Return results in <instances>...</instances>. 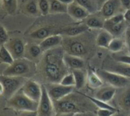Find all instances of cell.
<instances>
[{"instance_id": "1", "label": "cell", "mask_w": 130, "mask_h": 116, "mask_svg": "<svg viewBox=\"0 0 130 116\" xmlns=\"http://www.w3.org/2000/svg\"><path fill=\"white\" fill-rule=\"evenodd\" d=\"M64 50L61 47H54L45 52L43 57L41 70L48 83H58L63 76L69 73L63 61Z\"/></svg>"}, {"instance_id": "2", "label": "cell", "mask_w": 130, "mask_h": 116, "mask_svg": "<svg viewBox=\"0 0 130 116\" xmlns=\"http://www.w3.org/2000/svg\"><path fill=\"white\" fill-rule=\"evenodd\" d=\"M56 112H70L74 114L96 112V105L87 98V95L71 92L63 99L54 102Z\"/></svg>"}, {"instance_id": "3", "label": "cell", "mask_w": 130, "mask_h": 116, "mask_svg": "<svg viewBox=\"0 0 130 116\" xmlns=\"http://www.w3.org/2000/svg\"><path fill=\"white\" fill-rule=\"evenodd\" d=\"M35 70V65L32 61H28L24 58L15 60L14 62L9 65L3 71V76H21L26 77L28 76H31L34 73Z\"/></svg>"}, {"instance_id": "4", "label": "cell", "mask_w": 130, "mask_h": 116, "mask_svg": "<svg viewBox=\"0 0 130 116\" xmlns=\"http://www.w3.org/2000/svg\"><path fill=\"white\" fill-rule=\"evenodd\" d=\"M38 102L28 98L22 89L7 99V107L15 111H37Z\"/></svg>"}, {"instance_id": "5", "label": "cell", "mask_w": 130, "mask_h": 116, "mask_svg": "<svg viewBox=\"0 0 130 116\" xmlns=\"http://www.w3.org/2000/svg\"><path fill=\"white\" fill-rule=\"evenodd\" d=\"M27 80L21 76H0V82L4 87L3 95L9 99L15 92L20 90Z\"/></svg>"}, {"instance_id": "6", "label": "cell", "mask_w": 130, "mask_h": 116, "mask_svg": "<svg viewBox=\"0 0 130 116\" xmlns=\"http://www.w3.org/2000/svg\"><path fill=\"white\" fill-rule=\"evenodd\" d=\"M97 73L103 82L116 89H122L130 84V79L106 70H99Z\"/></svg>"}, {"instance_id": "7", "label": "cell", "mask_w": 130, "mask_h": 116, "mask_svg": "<svg viewBox=\"0 0 130 116\" xmlns=\"http://www.w3.org/2000/svg\"><path fill=\"white\" fill-rule=\"evenodd\" d=\"M63 49L65 53L77 56H84L87 53V47L81 41L75 38V37H69L63 39Z\"/></svg>"}, {"instance_id": "8", "label": "cell", "mask_w": 130, "mask_h": 116, "mask_svg": "<svg viewBox=\"0 0 130 116\" xmlns=\"http://www.w3.org/2000/svg\"><path fill=\"white\" fill-rule=\"evenodd\" d=\"M55 113L54 102L50 98L45 86L42 85V94L37 108L38 116H54Z\"/></svg>"}, {"instance_id": "9", "label": "cell", "mask_w": 130, "mask_h": 116, "mask_svg": "<svg viewBox=\"0 0 130 116\" xmlns=\"http://www.w3.org/2000/svg\"><path fill=\"white\" fill-rule=\"evenodd\" d=\"M47 89V92L50 96V98L52 99V101L57 102L59 101L64 97H66L69 94L74 92V89L75 87L73 86H66L58 83H48L47 85H44Z\"/></svg>"}, {"instance_id": "10", "label": "cell", "mask_w": 130, "mask_h": 116, "mask_svg": "<svg viewBox=\"0 0 130 116\" xmlns=\"http://www.w3.org/2000/svg\"><path fill=\"white\" fill-rule=\"evenodd\" d=\"M104 70L120 74L130 79V64L121 62L112 57H108L104 61Z\"/></svg>"}, {"instance_id": "11", "label": "cell", "mask_w": 130, "mask_h": 116, "mask_svg": "<svg viewBox=\"0 0 130 116\" xmlns=\"http://www.w3.org/2000/svg\"><path fill=\"white\" fill-rule=\"evenodd\" d=\"M123 8L120 0H107L100 7V15L105 19H108L119 13L122 12Z\"/></svg>"}, {"instance_id": "12", "label": "cell", "mask_w": 130, "mask_h": 116, "mask_svg": "<svg viewBox=\"0 0 130 116\" xmlns=\"http://www.w3.org/2000/svg\"><path fill=\"white\" fill-rule=\"evenodd\" d=\"M21 89L28 98L37 102H39L42 94V85L35 80H27Z\"/></svg>"}, {"instance_id": "13", "label": "cell", "mask_w": 130, "mask_h": 116, "mask_svg": "<svg viewBox=\"0 0 130 116\" xmlns=\"http://www.w3.org/2000/svg\"><path fill=\"white\" fill-rule=\"evenodd\" d=\"M6 48L12 55L15 60L22 58L25 52V45L24 41L19 38H14L9 40V41L5 44Z\"/></svg>"}, {"instance_id": "14", "label": "cell", "mask_w": 130, "mask_h": 116, "mask_svg": "<svg viewBox=\"0 0 130 116\" xmlns=\"http://www.w3.org/2000/svg\"><path fill=\"white\" fill-rule=\"evenodd\" d=\"M117 89H118L107 84L106 86H103L97 89V91L96 92L93 97L100 100L109 102L114 99L115 95H116Z\"/></svg>"}, {"instance_id": "15", "label": "cell", "mask_w": 130, "mask_h": 116, "mask_svg": "<svg viewBox=\"0 0 130 116\" xmlns=\"http://www.w3.org/2000/svg\"><path fill=\"white\" fill-rule=\"evenodd\" d=\"M120 89L121 91L117 93L116 102L122 110L128 112L130 111V84Z\"/></svg>"}, {"instance_id": "16", "label": "cell", "mask_w": 130, "mask_h": 116, "mask_svg": "<svg viewBox=\"0 0 130 116\" xmlns=\"http://www.w3.org/2000/svg\"><path fill=\"white\" fill-rule=\"evenodd\" d=\"M68 13L70 15L71 17H72L73 18L77 19V20L85 19L87 17H89V15L90 14L86 9H84V7L80 6L76 2H74L73 3L68 5Z\"/></svg>"}, {"instance_id": "17", "label": "cell", "mask_w": 130, "mask_h": 116, "mask_svg": "<svg viewBox=\"0 0 130 116\" xmlns=\"http://www.w3.org/2000/svg\"><path fill=\"white\" fill-rule=\"evenodd\" d=\"M63 61L66 64L67 67L71 71L74 70L83 69L84 67L85 63L83 58L80 56H77L74 55H71L67 53H64Z\"/></svg>"}, {"instance_id": "18", "label": "cell", "mask_w": 130, "mask_h": 116, "mask_svg": "<svg viewBox=\"0 0 130 116\" xmlns=\"http://www.w3.org/2000/svg\"><path fill=\"white\" fill-rule=\"evenodd\" d=\"M63 36L61 34H54L47 37V38L44 39L41 44L40 46L43 51H47L50 49L54 48L60 45L63 41Z\"/></svg>"}, {"instance_id": "19", "label": "cell", "mask_w": 130, "mask_h": 116, "mask_svg": "<svg viewBox=\"0 0 130 116\" xmlns=\"http://www.w3.org/2000/svg\"><path fill=\"white\" fill-rule=\"evenodd\" d=\"M88 28H89L87 26L86 24L81 25H77V26H71L63 28L61 31V34L68 37H76L87 31Z\"/></svg>"}, {"instance_id": "20", "label": "cell", "mask_w": 130, "mask_h": 116, "mask_svg": "<svg viewBox=\"0 0 130 116\" xmlns=\"http://www.w3.org/2000/svg\"><path fill=\"white\" fill-rule=\"evenodd\" d=\"M127 23L124 21L121 23L116 24V25H104V28L106 31H108L113 37H118L120 35H122L123 33H125L126 28H127Z\"/></svg>"}, {"instance_id": "21", "label": "cell", "mask_w": 130, "mask_h": 116, "mask_svg": "<svg viewBox=\"0 0 130 116\" xmlns=\"http://www.w3.org/2000/svg\"><path fill=\"white\" fill-rule=\"evenodd\" d=\"M114 37L106 29L102 30L97 35L96 37V44L103 48H108L111 41Z\"/></svg>"}, {"instance_id": "22", "label": "cell", "mask_w": 130, "mask_h": 116, "mask_svg": "<svg viewBox=\"0 0 130 116\" xmlns=\"http://www.w3.org/2000/svg\"><path fill=\"white\" fill-rule=\"evenodd\" d=\"M87 83L88 86L93 89H97L103 86L104 82L98 73H94L93 71H89L87 73Z\"/></svg>"}, {"instance_id": "23", "label": "cell", "mask_w": 130, "mask_h": 116, "mask_svg": "<svg viewBox=\"0 0 130 116\" xmlns=\"http://www.w3.org/2000/svg\"><path fill=\"white\" fill-rule=\"evenodd\" d=\"M74 76L75 79V88L77 89H80L84 88L87 83V73L83 70V69L74 70L71 71Z\"/></svg>"}, {"instance_id": "24", "label": "cell", "mask_w": 130, "mask_h": 116, "mask_svg": "<svg viewBox=\"0 0 130 116\" xmlns=\"http://www.w3.org/2000/svg\"><path fill=\"white\" fill-rule=\"evenodd\" d=\"M105 18L98 16H91L87 17L86 21V25L90 28H94V29H103L104 28V23H105Z\"/></svg>"}, {"instance_id": "25", "label": "cell", "mask_w": 130, "mask_h": 116, "mask_svg": "<svg viewBox=\"0 0 130 116\" xmlns=\"http://www.w3.org/2000/svg\"><path fill=\"white\" fill-rule=\"evenodd\" d=\"M50 1V13L58 14L68 12V5L60 3L58 0H49Z\"/></svg>"}, {"instance_id": "26", "label": "cell", "mask_w": 130, "mask_h": 116, "mask_svg": "<svg viewBox=\"0 0 130 116\" xmlns=\"http://www.w3.org/2000/svg\"><path fill=\"white\" fill-rule=\"evenodd\" d=\"M14 61L15 59L6 47L5 45H2L0 47V63L9 66L12 64Z\"/></svg>"}, {"instance_id": "27", "label": "cell", "mask_w": 130, "mask_h": 116, "mask_svg": "<svg viewBox=\"0 0 130 116\" xmlns=\"http://www.w3.org/2000/svg\"><path fill=\"white\" fill-rule=\"evenodd\" d=\"M125 46L126 45H125V40H123L119 37H114L112 38V40L111 41V42L108 47V49L112 53H118V52L122 51Z\"/></svg>"}, {"instance_id": "28", "label": "cell", "mask_w": 130, "mask_h": 116, "mask_svg": "<svg viewBox=\"0 0 130 116\" xmlns=\"http://www.w3.org/2000/svg\"><path fill=\"white\" fill-rule=\"evenodd\" d=\"M51 30L50 29V28L42 27V28H40L35 30L32 33H31L30 37L33 39L43 41L44 39L51 36Z\"/></svg>"}, {"instance_id": "29", "label": "cell", "mask_w": 130, "mask_h": 116, "mask_svg": "<svg viewBox=\"0 0 130 116\" xmlns=\"http://www.w3.org/2000/svg\"><path fill=\"white\" fill-rule=\"evenodd\" d=\"M87 98L96 105V107L97 108H103V109H109V110H112V111H117V108L115 107L113 105H111L109 104V102H104V101H102V100H100L95 97H92V96H89V95H87Z\"/></svg>"}, {"instance_id": "30", "label": "cell", "mask_w": 130, "mask_h": 116, "mask_svg": "<svg viewBox=\"0 0 130 116\" xmlns=\"http://www.w3.org/2000/svg\"><path fill=\"white\" fill-rule=\"evenodd\" d=\"M2 4L9 15H14L17 10L18 0H2Z\"/></svg>"}, {"instance_id": "31", "label": "cell", "mask_w": 130, "mask_h": 116, "mask_svg": "<svg viewBox=\"0 0 130 116\" xmlns=\"http://www.w3.org/2000/svg\"><path fill=\"white\" fill-rule=\"evenodd\" d=\"M74 2L78 3L84 9H86L90 13L95 12L97 8V6H96L93 0H74Z\"/></svg>"}, {"instance_id": "32", "label": "cell", "mask_w": 130, "mask_h": 116, "mask_svg": "<svg viewBox=\"0 0 130 116\" xmlns=\"http://www.w3.org/2000/svg\"><path fill=\"white\" fill-rule=\"evenodd\" d=\"M60 83L63 86H66L75 87V79H74V76L73 73L69 72L65 76H63V77L61 79Z\"/></svg>"}, {"instance_id": "33", "label": "cell", "mask_w": 130, "mask_h": 116, "mask_svg": "<svg viewBox=\"0 0 130 116\" xmlns=\"http://www.w3.org/2000/svg\"><path fill=\"white\" fill-rule=\"evenodd\" d=\"M42 49L40 45H37V44H32L31 46H29L28 49V55L33 58V59H36L38 56H40V55L42 53Z\"/></svg>"}, {"instance_id": "34", "label": "cell", "mask_w": 130, "mask_h": 116, "mask_svg": "<svg viewBox=\"0 0 130 116\" xmlns=\"http://www.w3.org/2000/svg\"><path fill=\"white\" fill-rule=\"evenodd\" d=\"M38 6L40 12L46 15L50 13V1L49 0H38Z\"/></svg>"}, {"instance_id": "35", "label": "cell", "mask_w": 130, "mask_h": 116, "mask_svg": "<svg viewBox=\"0 0 130 116\" xmlns=\"http://www.w3.org/2000/svg\"><path fill=\"white\" fill-rule=\"evenodd\" d=\"M26 11L32 15H37L38 12H40L38 3L35 1H31L26 5Z\"/></svg>"}, {"instance_id": "36", "label": "cell", "mask_w": 130, "mask_h": 116, "mask_svg": "<svg viewBox=\"0 0 130 116\" xmlns=\"http://www.w3.org/2000/svg\"><path fill=\"white\" fill-rule=\"evenodd\" d=\"M9 41V34L4 27L0 25V46L5 45Z\"/></svg>"}, {"instance_id": "37", "label": "cell", "mask_w": 130, "mask_h": 116, "mask_svg": "<svg viewBox=\"0 0 130 116\" xmlns=\"http://www.w3.org/2000/svg\"><path fill=\"white\" fill-rule=\"evenodd\" d=\"M112 58L115 60L121 62H125L127 64H130V55H119V54H113Z\"/></svg>"}, {"instance_id": "38", "label": "cell", "mask_w": 130, "mask_h": 116, "mask_svg": "<svg viewBox=\"0 0 130 116\" xmlns=\"http://www.w3.org/2000/svg\"><path fill=\"white\" fill-rule=\"evenodd\" d=\"M115 111H112L109 109H103V108H98L96 110V116H111Z\"/></svg>"}, {"instance_id": "39", "label": "cell", "mask_w": 130, "mask_h": 116, "mask_svg": "<svg viewBox=\"0 0 130 116\" xmlns=\"http://www.w3.org/2000/svg\"><path fill=\"white\" fill-rule=\"evenodd\" d=\"M125 45L127 47L128 51L130 55V25L127 27L125 31Z\"/></svg>"}, {"instance_id": "40", "label": "cell", "mask_w": 130, "mask_h": 116, "mask_svg": "<svg viewBox=\"0 0 130 116\" xmlns=\"http://www.w3.org/2000/svg\"><path fill=\"white\" fill-rule=\"evenodd\" d=\"M16 116H38L37 111H16Z\"/></svg>"}, {"instance_id": "41", "label": "cell", "mask_w": 130, "mask_h": 116, "mask_svg": "<svg viewBox=\"0 0 130 116\" xmlns=\"http://www.w3.org/2000/svg\"><path fill=\"white\" fill-rule=\"evenodd\" d=\"M128 111H125L124 110H117L116 111H115L111 116H128Z\"/></svg>"}, {"instance_id": "42", "label": "cell", "mask_w": 130, "mask_h": 116, "mask_svg": "<svg viewBox=\"0 0 130 116\" xmlns=\"http://www.w3.org/2000/svg\"><path fill=\"white\" fill-rule=\"evenodd\" d=\"M120 2H121V5L125 11L130 9V0H120Z\"/></svg>"}, {"instance_id": "43", "label": "cell", "mask_w": 130, "mask_h": 116, "mask_svg": "<svg viewBox=\"0 0 130 116\" xmlns=\"http://www.w3.org/2000/svg\"><path fill=\"white\" fill-rule=\"evenodd\" d=\"M124 19H125V22L128 25H130V9L125 11V12H124Z\"/></svg>"}, {"instance_id": "44", "label": "cell", "mask_w": 130, "mask_h": 116, "mask_svg": "<svg viewBox=\"0 0 130 116\" xmlns=\"http://www.w3.org/2000/svg\"><path fill=\"white\" fill-rule=\"evenodd\" d=\"M14 110L11 111H3L2 112H0V116H16V111L14 114L12 111Z\"/></svg>"}, {"instance_id": "45", "label": "cell", "mask_w": 130, "mask_h": 116, "mask_svg": "<svg viewBox=\"0 0 130 116\" xmlns=\"http://www.w3.org/2000/svg\"><path fill=\"white\" fill-rule=\"evenodd\" d=\"M75 114L70 112H56L54 116H75Z\"/></svg>"}, {"instance_id": "46", "label": "cell", "mask_w": 130, "mask_h": 116, "mask_svg": "<svg viewBox=\"0 0 130 116\" xmlns=\"http://www.w3.org/2000/svg\"><path fill=\"white\" fill-rule=\"evenodd\" d=\"M58 1H60V3L65 4V5H70L71 3H73L74 2V0H58Z\"/></svg>"}, {"instance_id": "47", "label": "cell", "mask_w": 130, "mask_h": 116, "mask_svg": "<svg viewBox=\"0 0 130 116\" xmlns=\"http://www.w3.org/2000/svg\"><path fill=\"white\" fill-rule=\"evenodd\" d=\"M75 116H94V114L92 112H89V113H79V114H76Z\"/></svg>"}, {"instance_id": "48", "label": "cell", "mask_w": 130, "mask_h": 116, "mask_svg": "<svg viewBox=\"0 0 130 116\" xmlns=\"http://www.w3.org/2000/svg\"><path fill=\"white\" fill-rule=\"evenodd\" d=\"M4 94V87L3 83L0 82V95H3Z\"/></svg>"}, {"instance_id": "49", "label": "cell", "mask_w": 130, "mask_h": 116, "mask_svg": "<svg viewBox=\"0 0 130 116\" xmlns=\"http://www.w3.org/2000/svg\"><path fill=\"white\" fill-rule=\"evenodd\" d=\"M106 1H107V0H97V1H96V3H97V5H98V7H101V6H102Z\"/></svg>"}, {"instance_id": "50", "label": "cell", "mask_w": 130, "mask_h": 116, "mask_svg": "<svg viewBox=\"0 0 130 116\" xmlns=\"http://www.w3.org/2000/svg\"><path fill=\"white\" fill-rule=\"evenodd\" d=\"M1 4H2V0H0V7H1Z\"/></svg>"}, {"instance_id": "51", "label": "cell", "mask_w": 130, "mask_h": 116, "mask_svg": "<svg viewBox=\"0 0 130 116\" xmlns=\"http://www.w3.org/2000/svg\"><path fill=\"white\" fill-rule=\"evenodd\" d=\"M128 116H130V114H129V115H128Z\"/></svg>"}, {"instance_id": "52", "label": "cell", "mask_w": 130, "mask_h": 116, "mask_svg": "<svg viewBox=\"0 0 130 116\" xmlns=\"http://www.w3.org/2000/svg\"><path fill=\"white\" fill-rule=\"evenodd\" d=\"M0 47H1V46H0Z\"/></svg>"}]
</instances>
